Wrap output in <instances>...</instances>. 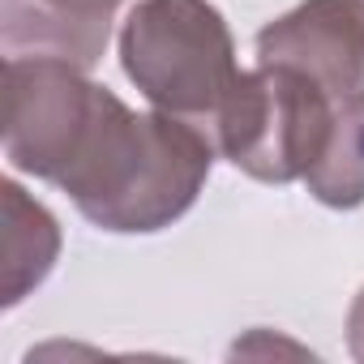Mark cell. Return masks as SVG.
<instances>
[{
    "label": "cell",
    "instance_id": "obj_1",
    "mask_svg": "<svg viewBox=\"0 0 364 364\" xmlns=\"http://www.w3.org/2000/svg\"><path fill=\"white\" fill-rule=\"evenodd\" d=\"M206 171V129L180 116H133L90 86L52 185L69 189L77 210L107 232H159L193 206Z\"/></svg>",
    "mask_w": 364,
    "mask_h": 364
},
{
    "label": "cell",
    "instance_id": "obj_2",
    "mask_svg": "<svg viewBox=\"0 0 364 364\" xmlns=\"http://www.w3.org/2000/svg\"><path fill=\"white\" fill-rule=\"evenodd\" d=\"M120 56L150 103L210 133L240 82L228 26L206 0H141L124 22Z\"/></svg>",
    "mask_w": 364,
    "mask_h": 364
},
{
    "label": "cell",
    "instance_id": "obj_3",
    "mask_svg": "<svg viewBox=\"0 0 364 364\" xmlns=\"http://www.w3.org/2000/svg\"><path fill=\"white\" fill-rule=\"evenodd\" d=\"M257 60L296 65L338 90H364V0H309L257 35Z\"/></svg>",
    "mask_w": 364,
    "mask_h": 364
},
{
    "label": "cell",
    "instance_id": "obj_4",
    "mask_svg": "<svg viewBox=\"0 0 364 364\" xmlns=\"http://www.w3.org/2000/svg\"><path fill=\"white\" fill-rule=\"evenodd\" d=\"M120 0H5V43L90 69L107 43V18Z\"/></svg>",
    "mask_w": 364,
    "mask_h": 364
}]
</instances>
